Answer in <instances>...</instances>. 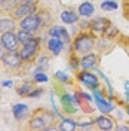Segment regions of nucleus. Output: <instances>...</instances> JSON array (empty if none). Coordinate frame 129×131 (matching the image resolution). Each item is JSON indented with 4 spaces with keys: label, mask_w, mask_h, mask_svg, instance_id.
Listing matches in <instances>:
<instances>
[{
    "label": "nucleus",
    "mask_w": 129,
    "mask_h": 131,
    "mask_svg": "<svg viewBox=\"0 0 129 131\" xmlns=\"http://www.w3.org/2000/svg\"><path fill=\"white\" fill-rule=\"evenodd\" d=\"M6 2H8V0H0V6H3V5H5Z\"/></svg>",
    "instance_id": "33"
},
{
    "label": "nucleus",
    "mask_w": 129,
    "mask_h": 131,
    "mask_svg": "<svg viewBox=\"0 0 129 131\" xmlns=\"http://www.w3.org/2000/svg\"><path fill=\"white\" fill-rule=\"evenodd\" d=\"M61 19L64 24H76L79 21V14H76L73 9H64L61 12Z\"/></svg>",
    "instance_id": "15"
},
{
    "label": "nucleus",
    "mask_w": 129,
    "mask_h": 131,
    "mask_svg": "<svg viewBox=\"0 0 129 131\" xmlns=\"http://www.w3.org/2000/svg\"><path fill=\"white\" fill-rule=\"evenodd\" d=\"M117 130H123V131H128L129 127L128 125H120V127H117Z\"/></svg>",
    "instance_id": "31"
},
{
    "label": "nucleus",
    "mask_w": 129,
    "mask_h": 131,
    "mask_svg": "<svg viewBox=\"0 0 129 131\" xmlns=\"http://www.w3.org/2000/svg\"><path fill=\"white\" fill-rule=\"evenodd\" d=\"M55 124H57V115L40 107L30 116L28 128L30 130H52Z\"/></svg>",
    "instance_id": "1"
},
{
    "label": "nucleus",
    "mask_w": 129,
    "mask_h": 131,
    "mask_svg": "<svg viewBox=\"0 0 129 131\" xmlns=\"http://www.w3.org/2000/svg\"><path fill=\"white\" fill-rule=\"evenodd\" d=\"M94 122H95V125H97L99 130H107V131H108V130H113V128H114L113 119H111V118H108V116H105V113L101 115V116H98Z\"/></svg>",
    "instance_id": "14"
},
{
    "label": "nucleus",
    "mask_w": 129,
    "mask_h": 131,
    "mask_svg": "<svg viewBox=\"0 0 129 131\" xmlns=\"http://www.w3.org/2000/svg\"><path fill=\"white\" fill-rule=\"evenodd\" d=\"M33 90H34V85L30 83V82H25V83H22L21 86L16 88V92H18L21 97H28V95L31 94Z\"/></svg>",
    "instance_id": "20"
},
{
    "label": "nucleus",
    "mask_w": 129,
    "mask_h": 131,
    "mask_svg": "<svg viewBox=\"0 0 129 131\" xmlns=\"http://www.w3.org/2000/svg\"><path fill=\"white\" fill-rule=\"evenodd\" d=\"M39 10V2H31V3H21V5H16L15 8L12 9V18L15 21H19L25 16L33 15Z\"/></svg>",
    "instance_id": "5"
},
{
    "label": "nucleus",
    "mask_w": 129,
    "mask_h": 131,
    "mask_svg": "<svg viewBox=\"0 0 129 131\" xmlns=\"http://www.w3.org/2000/svg\"><path fill=\"white\" fill-rule=\"evenodd\" d=\"M0 61L6 70H16L22 64V60H21V55L18 51H6Z\"/></svg>",
    "instance_id": "6"
},
{
    "label": "nucleus",
    "mask_w": 129,
    "mask_h": 131,
    "mask_svg": "<svg viewBox=\"0 0 129 131\" xmlns=\"http://www.w3.org/2000/svg\"><path fill=\"white\" fill-rule=\"evenodd\" d=\"M61 104L64 107L65 113H74L77 112V107H79V98L70 95V94H62L61 95Z\"/></svg>",
    "instance_id": "10"
},
{
    "label": "nucleus",
    "mask_w": 129,
    "mask_h": 131,
    "mask_svg": "<svg viewBox=\"0 0 129 131\" xmlns=\"http://www.w3.org/2000/svg\"><path fill=\"white\" fill-rule=\"evenodd\" d=\"M55 78H57L58 81L64 82V83H70V82H71L70 76H67V74H65L64 72H58V73H55Z\"/></svg>",
    "instance_id": "26"
},
{
    "label": "nucleus",
    "mask_w": 129,
    "mask_h": 131,
    "mask_svg": "<svg viewBox=\"0 0 129 131\" xmlns=\"http://www.w3.org/2000/svg\"><path fill=\"white\" fill-rule=\"evenodd\" d=\"M117 8H119V5L114 0H104V2H101V9L102 10H116Z\"/></svg>",
    "instance_id": "22"
},
{
    "label": "nucleus",
    "mask_w": 129,
    "mask_h": 131,
    "mask_svg": "<svg viewBox=\"0 0 129 131\" xmlns=\"http://www.w3.org/2000/svg\"><path fill=\"white\" fill-rule=\"evenodd\" d=\"M18 27L22 28V30H27V31L33 33V34H37L45 25H43L42 16H40V14H39V10H37L36 14L28 15V16H25V18H22V19H19V21H18Z\"/></svg>",
    "instance_id": "3"
},
{
    "label": "nucleus",
    "mask_w": 129,
    "mask_h": 131,
    "mask_svg": "<svg viewBox=\"0 0 129 131\" xmlns=\"http://www.w3.org/2000/svg\"><path fill=\"white\" fill-rule=\"evenodd\" d=\"M119 34V30H117V27L113 24H108V27L105 28L104 31V37H114V36H117Z\"/></svg>",
    "instance_id": "23"
},
{
    "label": "nucleus",
    "mask_w": 129,
    "mask_h": 131,
    "mask_svg": "<svg viewBox=\"0 0 129 131\" xmlns=\"http://www.w3.org/2000/svg\"><path fill=\"white\" fill-rule=\"evenodd\" d=\"M14 21H15L14 18H0V33L14 30V27H15Z\"/></svg>",
    "instance_id": "19"
},
{
    "label": "nucleus",
    "mask_w": 129,
    "mask_h": 131,
    "mask_svg": "<svg viewBox=\"0 0 129 131\" xmlns=\"http://www.w3.org/2000/svg\"><path fill=\"white\" fill-rule=\"evenodd\" d=\"M0 40L3 43V46L6 48V51H18L19 49V40H18V36L14 30L10 31H5L0 33Z\"/></svg>",
    "instance_id": "7"
},
{
    "label": "nucleus",
    "mask_w": 129,
    "mask_h": 131,
    "mask_svg": "<svg viewBox=\"0 0 129 131\" xmlns=\"http://www.w3.org/2000/svg\"><path fill=\"white\" fill-rule=\"evenodd\" d=\"M98 63H99V55L94 52H88L79 60V67L82 70H92L98 66Z\"/></svg>",
    "instance_id": "9"
},
{
    "label": "nucleus",
    "mask_w": 129,
    "mask_h": 131,
    "mask_svg": "<svg viewBox=\"0 0 129 131\" xmlns=\"http://www.w3.org/2000/svg\"><path fill=\"white\" fill-rule=\"evenodd\" d=\"M39 51H40V46H39V39H33L31 42L25 43V45H21V48L18 49L19 55H21V60L22 63H33L37 60V55H39Z\"/></svg>",
    "instance_id": "4"
},
{
    "label": "nucleus",
    "mask_w": 129,
    "mask_h": 131,
    "mask_svg": "<svg viewBox=\"0 0 129 131\" xmlns=\"http://www.w3.org/2000/svg\"><path fill=\"white\" fill-rule=\"evenodd\" d=\"M77 12H79L80 16L89 18V16H92L95 14V6H94V3H91V2H83L80 6L77 8Z\"/></svg>",
    "instance_id": "16"
},
{
    "label": "nucleus",
    "mask_w": 129,
    "mask_h": 131,
    "mask_svg": "<svg viewBox=\"0 0 129 131\" xmlns=\"http://www.w3.org/2000/svg\"><path fill=\"white\" fill-rule=\"evenodd\" d=\"M61 31H62V25H54V27H50L49 28V36L50 37H58V39H61Z\"/></svg>",
    "instance_id": "24"
},
{
    "label": "nucleus",
    "mask_w": 129,
    "mask_h": 131,
    "mask_svg": "<svg viewBox=\"0 0 129 131\" xmlns=\"http://www.w3.org/2000/svg\"><path fill=\"white\" fill-rule=\"evenodd\" d=\"M91 125H94V121H91V122H85V124H80L79 127H80V128H88V127H91Z\"/></svg>",
    "instance_id": "29"
},
{
    "label": "nucleus",
    "mask_w": 129,
    "mask_h": 131,
    "mask_svg": "<svg viewBox=\"0 0 129 131\" xmlns=\"http://www.w3.org/2000/svg\"><path fill=\"white\" fill-rule=\"evenodd\" d=\"M49 67V57H37L36 60V72H46V69Z\"/></svg>",
    "instance_id": "21"
},
{
    "label": "nucleus",
    "mask_w": 129,
    "mask_h": 131,
    "mask_svg": "<svg viewBox=\"0 0 129 131\" xmlns=\"http://www.w3.org/2000/svg\"><path fill=\"white\" fill-rule=\"evenodd\" d=\"M5 52H6V48L3 46V43H2V40H0V60H2L3 55H5Z\"/></svg>",
    "instance_id": "28"
},
{
    "label": "nucleus",
    "mask_w": 129,
    "mask_h": 131,
    "mask_svg": "<svg viewBox=\"0 0 129 131\" xmlns=\"http://www.w3.org/2000/svg\"><path fill=\"white\" fill-rule=\"evenodd\" d=\"M95 45H97V37L94 33H82L73 40V52L85 55L88 52H92Z\"/></svg>",
    "instance_id": "2"
},
{
    "label": "nucleus",
    "mask_w": 129,
    "mask_h": 131,
    "mask_svg": "<svg viewBox=\"0 0 129 131\" xmlns=\"http://www.w3.org/2000/svg\"><path fill=\"white\" fill-rule=\"evenodd\" d=\"M48 49L50 51L52 55L58 57L62 52V49H64V42L61 39H58V37H50L48 40Z\"/></svg>",
    "instance_id": "13"
},
{
    "label": "nucleus",
    "mask_w": 129,
    "mask_h": 131,
    "mask_svg": "<svg viewBox=\"0 0 129 131\" xmlns=\"http://www.w3.org/2000/svg\"><path fill=\"white\" fill-rule=\"evenodd\" d=\"M42 94H43V90H42V88H37V90H33L31 94H30L28 97L30 98H37V97H40Z\"/></svg>",
    "instance_id": "27"
},
{
    "label": "nucleus",
    "mask_w": 129,
    "mask_h": 131,
    "mask_svg": "<svg viewBox=\"0 0 129 131\" xmlns=\"http://www.w3.org/2000/svg\"><path fill=\"white\" fill-rule=\"evenodd\" d=\"M108 24H110V21L107 18L99 16V18H94L89 25H91V31L95 34V33H104L105 28L108 27Z\"/></svg>",
    "instance_id": "11"
},
{
    "label": "nucleus",
    "mask_w": 129,
    "mask_h": 131,
    "mask_svg": "<svg viewBox=\"0 0 129 131\" xmlns=\"http://www.w3.org/2000/svg\"><path fill=\"white\" fill-rule=\"evenodd\" d=\"M77 79H79L83 85H86L89 90H97L98 86H99V79H98V76L95 73H91L89 70H80V72L77 73Z\"/></svg>",
    "instance_id": "8"
},
{
    "label": "nucleus",
    "mask_w": 129,
    "mask_h": 131,
    "mask_svg": "<svg viewBox=\"0 0 129 131\" xmlns=\"http://www.w3.org/2000/svg\"><path fill=\"white\" fill-rule=\"evenodd\" d=\"M12 85H14V83H12L10 81H5V82H3V86H8V88H9V86H12Z\"/></svg>",
    "instance_id": "32"
},
{
    "label": "nucleus",
    "mask_w": 129,
    "mask_h": 131,
    "mask_svg": "<svg viewBox=\"0 0 129 131\" xmlns=\"http://www.w3.org/2000/svg\"><path fill=\"white\" fill-rule=\"evenodd\" d=\"M12 113L15 116L16 121H25L30 115V109L27 104H22V103H18L12 107Z\"/></svg>",
    "instance_id": "12"
},
{
    "label": "nucleus",
    "mask_w": 129,
    "mask_h": 131,
    "mask_svg": "<svg viewBox=\"0 0 129 131\" xmlns=\"http://www.w3.org/2000/svg\"><path fill=\"white\" fill-rule=\"evenodd\" d=\"M77 127H79V124L76 122L74 119H71V118H64V119H61V122L58 125V128L61 131H73V130H76Z\"/></svg>",
    "instance_id": "17"
},
{
    "label": "nucleus",
    "mask_w": 129,
    "mask_h": 131,
    "mask_svg": "<svg viewBox=\"0 0 129 131\" xmlns=\"http://www.w3.org/2000/svg\"><path fill=\"white\" fill-rule=\"evenodd\" d=\"M16 5H21V3H31V2H37V0H15Z\"/></svg>",
    "instance_id": "30"
},
{
    "label": "nucleus",
    "mask_w": 129,
    "mask_h": 131,
    "mask_svg": "<svg viewBox=\"0 0 129 131\" xmlns=\"http://www.w3.org/2000/svg\"><path fill=\"white\" fill-rule=\"evenodd\" d=\"M16 36H18V40H19V43H21V45H25V43L31 42L33 39H36L33 33L27 31V30H22V28H19V30L16 31Z\"/></svg>",
    "instance_id": "18"
},
{
    "label": "nucleus",
    "mask_w": 129,
    "mask_h": 131,
    "mask_svg": "<svg viewBox=\"0 0 129 131\" xmlns=\"http://www.w3.org/2000/svg\"><path fill=\"white\" fill-rule=\"evenodd\" d=\"M48 74L43 73V72H34V82H48Z\"/></svg>",
    "instance_id": "25"
}]
</instances>
